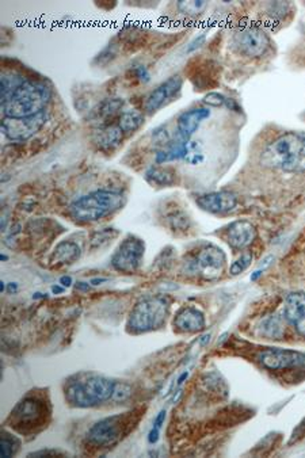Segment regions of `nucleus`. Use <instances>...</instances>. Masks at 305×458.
Here are the masks:
<instances>
[{"mask_svg":"<svg viewBox=\"0 0 305 458\" xmlns=\"http://www.w3.org/2000/svg\"><path fill=\"white\" fill-rule=\"evenodd\" d=\"M261 163L286 172L305 171V133L288 132L277 137L264 150Z\"/></svg>","mask_w":305,"mask_h":458,"instance_id":"nucleus-1","label":"nucleus"},{"mask_svg":"<svg viewBox=\"0 0 305 458\" xmlns=\"http://www.w3.org/2000/svg\"><path fill=\"white\" fill-rule=\"evenodd\" d=\"M125 203L122 192L95 190L75 199L70 206L71 217L81 224L97 223L119 210Z\"/></svg>","mask_w":305,"mask_h":458,"instance_id":"nucleus-2","label":"nucleus"},{"mask_svg":"<svg viewBox=\"0 0 305 458\" xmlns=\"http://www.w3.org/2000/svg\"><path fill=\"white\" fill-rule=\"evenodd\" d=\"M50 90L41 81L26 79L3 103L4 117L23 118L39 114L50 99Z\"/></svg>","mask_w":305,"mask_h":458,"instance_id":"nucleus-3","label":"nucleus"},{"mask_svg":"<svg viewBox=\"0 0 305 458\" xmlns=\"http://www.w3.org/2000/svg\"><path fill=\"white\" fill-rule=\"evenodd\" d=\"M115 382L102 376H86L70 382L66 388V399L79 408L95 407L113 397Z\"/></svg>","mask_w":305,"mask_h":458,"instance_id":"nucleus-4","label":"nucleus"},{"mask_svg":"<svg viewBox=\"0 0 305 458\" xmlns=\"http://www.w3.org/2000/svg\"><path fill=\"white\" fill-rule=\"evenodd\" d=\"M170 301L167 297H146L133 306L128 319V331L130 334H144L160 328L168 316Z\"/></svg>","mask_w":305,"mask_h":458,"instance_id":"nucleus-5","label":"nucleus"},{"mask_svg":"<svg viewBox=\"0 0 305 458\" xmlns=\"http://www.w3.org/2000/svg\"><path fill=\"white\" fill-rule=\"evenodd\" d=\"M144 254H146L144 240L135 235H128L117 247L115 254L112 255L110 263L117 271L132 274L141 266Z\"/></svg>","mask_w":305,"mask_h":458,"instance_id":"nucleus-6","label":"nucleus"},{"mask_svg":"<svg viewBox=\"0 0 305 458\" xmlns=\"http://www.w3.org/2000/svg\"><path fill=\"white\" fill-rule=\"evenodd\" d=\"M232 46L237 53L257 59L266 54L271 46V41L261 28L251 25L243 26L233 33Z\"/></svg>","mask_w":305,"mask_h":458,"instance_id":"nucleus-7","label":"nucleus"},{"mask_svg":"<svg viewBox=\"0 0 305 458\" xmlns=\"http://www.w3.org/2000/svg\"><path fill=\"white\" fill-rule=\"evenodd\" d=\"M45 122V112L23 118L4 117L1 121V132L11 141H26L39 133Z\"/></svg>","mask_w":305,"mask_h":458,"instance_id":"nucleus-8","label":"nucleus"},{"mask_svg":"<svg viewBox=\"0 0 305 458\" xmlns=\"http://www.w3.org/2000/svg\"><path fill=\"white\" fill-rule=\"evenodd\" d=\"M226 254L222 248L216 246H206L199 250L195 258L191 262V268L194 272L199 274L205 279H216L222 275L226 266Z\"/></svg>","mask_w":305,"mask_h":458,"instance_id":"nucleus-9","label":"nucleus"},{"mask_svg":"<svg viewBox=\"0 0 305 458\" xmlns=\"http://www.w3.org/2000/svg\"><path fill=\"white\" fill-rule=\"evenodd\" d=\"M126 426L125 415H115L99 420L88 431V439L99 446H109L115 444L124 434Z\"/></svg>","mask_w":305,"mask_h":458,"instance_id":"nucleus-10","label":"nucleus"},{"mask_svg":"<svg viewBox=\"0 0 305 458\" xmlns=\"http://www.w3.org/2000/svg\"><path fill=\"white\" fill-rule=\"evenodd\" d=\"M184 86L182 77L175 75L167 79L161 84H159L152 92L147 97L144 102V110L148 114H153L157 110H160L163 106H166L168 102H171L174 98L178 97Z\"/></svg>","mask_w":305,"mask_h":458,"instance_id":"nucleus-11","label":"nucleus"},{"mask_svg":"<svg viewBox=\"0 0 305 458\" xmlns=\"http://www.w3.org/2000/svg\"><path fill=\"white\" fill-rule=\"evenodd\" d=\"M14 427L21 432L32 430L45 418V408L36 399L22 400L11 412Z\"/></svg>","mask_w":305,"mask_h":458,"instance_id":"nucleus-12","label":"nucleus"},{"mask_svg":"<svg viewBox=\"0 0 305 458\" xmlns=\"http://www.w3.org/2000/svg\"><path fill=\"white\" fill-rule=\"evenodd\" d=\"M258 359L267 370H284L304 364L305 355L291 350L270 348L262 351Z\"/></svg>","mask_w":305,"mask_h":458,"instance_id":"nucleus-13","label":"nucleus"},{"mask_svg":"<svg viewBox=\"0 0 305 458\" xmlns=\"http://www.w3.org/2000/svg\"><path fill=\"white\" fill-rule=\"evenodd\" d=\"M195 202L202 210L215 215L229 213L235 210L239 203L236 194L230 191H216V192L204 194L195 198Z\"/></svg>","mask_w":305,"mask_h":458,"instance_id":"nucleus-14","label":"nucleus"},{"mask_svg":"<svg viewBox=\"0 0 305 458\" xmlns=\"http://www.w3.org/2000/svg\"><path fill=\"white\" fill-rule=\"evenodd\" d=\"M257 239V229L246 220L235 221L226 230V240L229 246L235 250H246L248 248L254 240Z\"/></svg>","mask_w":305,"mask_h":458,"instance_id":"nucleus-15","label":"nucleus"},{"mask_svg":"<svg viewBox=\"0 0 305 458\" xmlns=\"http://www.w3.org/2000/svg\"><path fill=\"white\" fill-rule=\"evenodd\" d=\"M205 326L206 321L204 313L194 306L182 308L174 319V327L181 332H199L205 328Z\"/></svg>","mask_w":305,"mask_h":458,"instance_id":"nucleus-16","label":"nucleus"},{"mask_svg":"<svg viewBox=\"0 0 305 458\" xmlns=\"http://www.w3.org/2000/svg\"><path fill=\"white\" fill-rule=\"evenodd\" d=\"M209 117H210V110L206 108H195V109H190V110L182 113L177 121L179 137L182 140L189 141V139L198 130V128L204 122V119H206Z\"/></svg>","mask_w":305,"mask_h":458,"instance_id":"nucleus-17","label":"nucleus"},{"mask_svg":"<svg viewBox=\"0 0 305 458\" xmlns=\"http://www.w3.org/2000/svg\"><path fill=\"white\" fill-rule=\"evenodd\" d=\"M124 137V132L119 129L117 123L99 128L95 133V144L101 151L112 152L121 144Z\"/></svg>","mask_w":305,"mask_h":458,"instance_id":"nucleus-18","label":"nucleus"},{"mask_svg":"<svg viewBox=\"0 0 305 458\" xmlns=\"http://www.w3.org/2000/svg\"><path fill=\"white\" fill-rule=\"evenodd\" d=\"M124 108V101L119 98L104 101L98 109L94 112V119L98 122L99 128L113 125V119L119 118Z\"/></svg>","mask_w":305,"mask_h":458,"instance_id":"nucleus-19","label":"nucleus"},{"mask_svg":"<svg viewBox=\"0 0 305 458\" xmlns=\"http://www.w3.org/2000/svg\"><path fill=\"white\" fill-rule=\"evenodd\" d=\"M80 247L74 241H61L56 246L52 259L57 265H72L80 258Z\"/></svg>","mask_w":305,"mask_h":458,"instance_id":"nucleus-20","label":"nucleus"},{"mask_svg":"<svg viewBox=\"0 0 305 458\" xmlns=\"http://www.w3.org/2000/svg\"><path fill=\"white\" fill-rule=\"evenodd\" d=\"M285 319L295 324L297 320L305 316V293L297 292L286 297L285 301Z\"/></svg>","mask_w":305,"mask_h":458,"instance_id":"nucleus-21","label":"nucleus"},{"mask_svg":"<svg viewBox=\"0 0 305 458\" xmlns=\"http://www.w3.org/2000/svg\"><path fill=\"white\" fill-rule=\"evenodd\" d=\"M175 172L170 168L151 167L146 172V179L150 185L157 188H167L175 183Z\"/></svg>","mask_w":305,"mask_h":458,"instance_id":"nucleus-22","label":"nucleus"},{"mask_svg":"<svg viewBox=\"0 0 305 458\" xmlns=\"http://www.w3.org/2000/svg\"><path fill=\"white\" fill-rule=\"evenodd\" d=\"M143 123H144V115L136 109L124 110L117 121V125L124 133H135L143 126Z\"/></svg>","mask_w":305,"mask_h":458,"instance_id":"nucleus-23","label":"nucleus"},{"mask_svg":"<svg viewBox=\"0 0 305 458\" xmlns=\"http://www.w3.org/2000/svg\"><path fill=\"white\" fill-rule=\"evenodd\" d=\"M259 334L267 339H281L284 335V323L275 316H267L259 324Z\"/></svg>","mask_w":305,"mask_h":458,"instance_id":"nucleus-24","label":"nucleus"},{"mask_svg":"<svg viewBox=\"0 0 305 458\" xmlns=\"http://www.w3.org/2000/svg\"><path fill=\"white\" fill-rule=\"evenodd\" d=\"M26 80V77H22L18 74H3L0 79V97H1V103L12 95V92Z\"/></svg>","mask_w":305,"mask_h":458,"instance_id":"nucleus-25","label":"nucleus"},{"mask_svg":"<svg viewBox=\"0 0 305 458\" xmlns=\"http://www.w3.org/2000/svg\"><path fill=\"white\" fill-rule=\"evenodd\" d=\"M19 441L8 434V432H3L1 435V446H0V453H1V457H11L14 456L18 449H19Z\"/></svg>","mask_w":305,"mask_h":458,"instance_id":"nucleus-26","label":"nucleus"},{"mask_svg":"<svg viewBox=\"0 0 305 458\" xmlns=\"http://www.w3.org/2000/svg\"><path fill=\"white\" fill-rule=\"evenodd\" d=\"M177 7L185 15H199L208 8V1H178Z\"/></svg>","mask_w":305,"mask_h":458,"instance_id":"nucleus-27","label":"nucleus"},{"mask_svg":"<svg viewBox=\"0 0 305 458\" xmlns=\"http://www.w3.org/2000/svg\"><path fill=\"white\" fill-rule=\"evenodd\" d=\"M253 262V254L251 252H244L243 255H240V258H237L229 268V272L232 275H239L243 271H246L247 268H250Z\"/></svg>","mask_w":305,"mask_h":458,"instance_id":"nucleus-28","label":"nucleus"},{"mask_svg":"<svg viewBox=\"0 0 305 458\" xmlns=\"http://www.w3.org/2000/svg\"><path fill=\"white\" fill-rule=\"evenodd\" d=\"M117 230H115L113 228H106L104 229V230H101V232H97L94 236H92V239H91V246L92 247H101V244H104V243H108L109 240H112L113 237H115L117 236Z\"/></svg>","mask_w":305,"mask_h":458,"instance_id":"nucleus-29","label":"nucleus"},{"mask_svg":"<svg viewBox=\"0 0 305 458\" xmlns=\"http://www.w3.org/2000/svg\"><path fill=\"white\" fill-rule=\"evenodd\" d=\"M228 102V99L220 92H209L204 98V103L210 108H222Z\"/></svg>","mask_w":305,"mask_h":458,"instance_id":"nucleus-30","label":"nucleus"},{"mask_svg":"<svg viewBox=\"0 0 305 458\" xmlns=\"http://www.w3.org/2000/svg\"><path fill=\"white\" fill-rule=\"evenodd\" d=\"M132 393V389L130 386H128L126 384H117L115 382V393H113V400H117V401H124L126 400Z\"/></svg>","mask_w":305,"mask_h":458,"instance_id":"nucleus-31","label":"nucleus"},{"mask_svg":"<svg viewBox=\"0 0 305 458\" xmlns=\"http://www.w3.org/2000/svg\"><path fill=\"white\" fill-rule=\"evenodd\" d=\"M136 77H139L141 81H148L150 80V72L147 71V68L144 66H139L135 68Z\"/></svg>","mask_w":305,"mask_h":458,"instance_id":"nucleus-32","label":"nucleus"},{"mask_svg":"<svg viewBox=\"0 0 305 458\" xmlns=\"http://www.w3.org/2000/svg\"><path fill=\"white\" fill-rule=\"evenodd\" d=\"M293 326H295L296 331H297L302 337H304L305 338V316L304 317H302L300 320H297Z\"/></svg>","mask_w":305,"mask_h":458,"instance_id":"nucleus-33","label":"nucleus"},{"mask_svg":"<svg viewBox=\"0 0 305 458\" xmlns=\"http://www.w3.org/2000/svg\"><path fill=\"white\" fill-rule=\"evenodd\" d=\"M164 419H166V411H161V412L157 415V418L155 420V423H153V428L160 430L161 426H163V423H164Z\"/></svg>","mask_w":305,"mask_h":458,"instance_id":"nucleus-34","label":"nucleus"},{"mask_svg":"<svg viewBox=\"0 0 305 458\" xmlns=\"http://www.w3.org/2000/svg\"><path fill=\"white\" fill-rule=\"evenodd\" d=\"M60 285L64 288H70L72 285V278L70 275H63L60 278Z\"/></svg>","mask_w":305,"mask_h":458,"instance_id":"nucleus-35","label":"nucleus"},{"mask_svg":"<svg viewBox=\"0 0 305 458\" xmlns=\"http://www.w3.org/2000/svg\"><path fill=\"white\" fill-rule=\"evenodd\" d=\"M106 281H108L106 278H94V279L90 281V283L94 285V286H98V285H101V283H104V282H106Z\"/></svg>","mask_w":305,"mask_h":458,"instance_id":"nucleus-36","label":"nucleus"},{"mask_svg":"<svg viewBox=\"0 0 305 458\" xmlns=\"http://www.w3.org/2000/svg\"><path fill=\"white\" fill-rule=\"evenodd\" d=\"M77 289H79V290H88L90 285L86 283V282H77Z\"/></svg>","mask_w":305,"mask_h":458,"instance_id":"nucleus-37","label":"nucleus"},{"mask_svg":"<svg viewBox=\"0 0 305 458\" xmlns=\"http://www.w3.org/2000/svg\"><path fill=\"white\" fill-rule=\"evenodd\" d=\"M64 292V286H59V285H55V286H52V293H63Z\"/></svg>","mask_w":305,"mask_h":458,"instance_id":"nucleus-38","label":"nucleus"},{"mask_svg":"<svg viewBox=\"0 0 305 458\" xmlns=\"http://www.w3.org/2000/svg\"><path fill=\"white\" fill-rule=\"evenodd\" d=\"M18 290V285L15 282L8 283V292H17Z\"/></svg>","mask_w":305,"mask_h":458,"instance_id":"nucleus-39","label":"nucleus"},{"mask_svg":"<svg viewBox=\"0 0 305 458\" xmlns=\"http://www.w3.org/2000/svg\"><path fill=\"white\" fill-rule=\"evenodd\" d=\"M0 290H1V292L6 290V282H3V281H1V283H0Z\"/></svg>","mask_w":305,"mask_h":458,"instance_id":"nucleus-40","label":"nucleus"}]
</instances>
